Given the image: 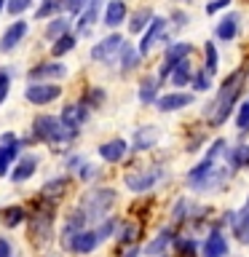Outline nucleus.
<instances>
[{
    "label": "nucleus",
    "mask_w": 249,
    "mask_h": 257,
    "mask_svg": "<svg viewBox=\"0 0 249 257\" xmlns=\"http://www.w3.org/2000/svg\"><path fill=\"white\" fill-rule=\"evenodd\" d=\"M96 174H99V166L88 164V161H86V164L78 169V177H80L83 182H91V180H96Z\"/></svg>",
    "instance_id": "nucleus-45"
},
{
    "label": "nucleus",
    "mask_w": 249,
    "mask_h": 257,
    "mask_svg": "<svg viewBox=\"0 0 249 257\" xmlns=\"http://www.w3.org/2000/svg\"><path fill=\"white\" fill-rule=\"evenodd\" d=\"M24 35H27V22L24 19H16L8 24V30L3 32V38H0V54H11L16 46L24 40Z\"/></svg>",
    "instance_id": "nucleus-19"
},
{
    "label": "nucleus",
    "mask_w": 249,
    "mask_h": 257,
    "mask_svg": "<svg viewBox=\"0 0 249 257\" xmlns=\"http://www.w3.org/2000/svg\"><path fill=\"white\" fill-rule=\"evenodd\" d=\"M67 188H70V180H67V177H54V180L43 182L40 193H43V198H62L64 193H67Z\"/></svg>",
    "instance_id": "nucleus-33"
},
{
    "label": "nucleus",
    "mask_w": 249,
    "mask_h": 257,
    "mask_svg": "<svg viewBox=\"0 0 249 257\" xmlns=\"http://www.w3.org/2000/svg\"><path fill=\"white\" fill-rule=\"evenodd\" d=\"M158 140H161V128L158 126H153V123L140 126L132 137V153H148L158 145Z\"/></svg>",
    "instance_id": "nucleus-17"
},
{
    "label": "nucleus",
    "mask_w": 249,
    "mask_h": 257,
    "mask_svg": "<svg viewBox=\"0 0 249 257\" xmlns=\"http://www.w3.org/2000/svg\"><path fill=\"white\" fill-rule=\"evenodd\" d=\"M6 3H8V0H0V11H3V8H6Z\"/></svg>",
    "instance_id": "nucleus-53"
},
{
    "label": "nucleus",
    "mask_w": 249,
    "mask_h": 257,
    "mask_svg": "<svg viewBox=\"0 0 249 257\" xmlns=\"http://www.w3.org/2000/svg\"><path fill=\"white\" fill-rule=\"evenodd\" d=\"M118 59H120V75H129L132 70H137V67H140L142 56H140V51H137V48H134L132 43H126Z\"/></svg>",
    "instance_id": "nucleus-32"
},
{
    "label": "nucleus",
    "mask_w": 249,
    "mask_h": 257,
    "mask_svg": "<svg viewBox=\"0 0 249 257\" xmlns=\"http://www.w3.org/2000/svg\"><path fill=\"white\" fill-rule=\"evenodd\" d=\"M169 214H172L174 225H190L198 214H204V206H201L193 196H180L174 201V206H172V212H169Z\"/></svg>",
    "instance_id": "nucleus-10"
},
{
    "label": "nucleus",
    "mask_w": 249,
    "mask_h": 257,
    "mask_svg": "<svg viewBox=\"0 0 249 257\" xmlns=\"http://www.w3.org/2000/svg\"><path fill=\"white\" fill-rule=\"evenodd\" d=\"M83 164H86V158L78 156V153H72V156L67 158V172H75V169H80Z\"/></svg>",
    "instance_id": "nucleus-50"
},
{
    "label": "nucleus",
    "mask_w": 249,
    "mask_h": 257,
    "mask_svg": "<svg viewBox=\"0 0 249 257\" xmlns=\"http://www.w3.org/2000/svg\"><path fill=\"white\" fill-rule=\"evenodd\" d=\"M35 169H38V156L35 153H24V156L19 158V164H16V169L8 177H11V182H24V180H30L32 174H35Z\"/></svg>",
    "instance_id": "nucleus-28"
},
{
    "label": "nucleus",
    "mask_w": 249,
    "mask_h": 257,
    "mask_svg": "<svg viewBox=\"0 0 249 257\" xmlns=\"http://www.w3.org/2000/svg\"><path fill=\"white\" fill-rule=\"evenodd\" d=\"M246 75H249V72L244 67H236L228 78H222V83L217 86V91H214V99L204 107V118L214 128H220L225 120L236 112L238 102L244 99L241 94H244V78Z\"/></svg>",
    "instance_id": "nucleus-1"
},
{
    "label": "nucleus",
    "mask_w": 249,
    "mask_h": 257,
    "mask_svg": "<svg viewBox=\"0 0 249 257\" xmlns=\"http://www.w3.org/2000/svg\"><path fill=\"white\" fill-rule=\"evenodd\" d=\"M88 0H64V8H67V14H80L86 8Z\"/></svg>",
    "instance_id": "nucleus-47"
},
{
    "label": "nucleus",
    "mask_w": 249,
    "mask_h": 257,
    "mask_svg": "<svg viewBox=\"0 0 249 257\" xmlns=\"http://www.w3.org/2000/svg\"><path fill=\"white\" fill-rule=\"evenodd\" d=\"M96 153H99V158L107 161V164H120V161L129 156V142L120 140V137H115V140L102 142L99 148H96Z\"/></svg>",
    "instance_id": "nucleus-20"
},
{
    "label": "nucleus",
    "mask_w": 249,
    "mask_h": 257,
    "mask_svg": "<svg viewBox=\"0 0 249 257\" xmlns=\"http://www.w3.org/2000/svg\"><path fill=\"white\" fill-rule=\"evenodd\" d=\"M161 180H166V169L161 166H150V169H134L123 177V185L132 193H148L153 190Z\"/></svg>",
    "instance_id": "nucleus-4"
},
{
    "label": "nucleus",
    "mask_w": 249,
    "mask_h": 257,
    "mask_svg": "<svg viewBox=\"0 0 249 257\" xmlns=\"http://www.w3.org/2000/svg\"><path fill=\"white\" fill-rule=\"evenodd\" d=\"M24 220H27V209L24 206H8L3 212V225L6 228H19Z\"/></svg>",
    "instance_id": "nucleus-37"
},
{
    "label": "nucleus",
    "mask_w": 249,
    "mask_h": 257,
    "mask_svg": "<svg viewBox=\"0 0 249 257\" xmlns=\"http://www.w3.org/2000/svg\"><path fill=\"white\" fill-rule=\"evenodd\" d=\"M204 142H206V134H198V137H193V140H190L188 145H185V153H198V148H201Z\"/></svg>",
    "instance_id": "nucleus-48"
},
{
    "label": "nucleus",
    "mask_w": 249,
    "mask_h": 257,
    "mask_svg": "<svg viewBox=\"0 0 249 257\" xmlns=\"http://www.w3.org/2000/svg\"><path fill=\"white\" fill-rule=\"evenodd\" d=\"M166 27H169V19L166 16H153V22L148 24V30L142 32V40L137 46L140 56H148L153 51V46H169V38H166Z\"/></svg>",
    "instance_id": "nucleus-6"
},
{
    "label": "nucleus",
    "mask_w": 249,
    "mask_h": 257,
    "mask_svg": "<svg viewBox=\"0 0 249 257\" xmlns=\"http://www.w3.org/2000/svg\"><path fill=\"white\" fill-rule=\"evenodd\" d=\"M59 120H62V126L67 128L70 134H75V137H78V134H80V128L88 123V107H86L83 102L64 104V110H62Z\"/></svg>",
    "instance_id": "nucleus-11"
},
{
    "label": "nucleus",
    "mask_w": 249,
    "mask_h": 257,
    "mask_svg": "<svg viewBox=\"0 0 249 257\" xmlns=\"http://www.w3.org/2000/svg\"><path fill=\"white\" fill-rule=\"evenodd\" d=\"M75 43H78V35L67 32V35H62V38L51 46V54H54V56H64V54H70L72 48H75Z\"/></svg>",
    "instance_id": "nucleus-39"
},
{
    "label": "nucleus",
    "mask_w": 249,
    "mask_h": 257,
    "mask_svg": "<svg viewBox=\"0 0 249 257\" xmlns=\"http://www.w3.org/2000/svg\"><path fill=\"white\" fill-rule=\"evenodd\" d=\"M120 257H142V246L134 244V246H126L123 252H120Z\"/></svg>",
    "instance_id": "nucleus-51"
},
{
    "label": "nucleus",
    "mask_w": 249,
    "mask_h": 257,
    "mask_svg": "<svg viewBox=\"0 0 249 257\" xmlns=\"http://www.w3.org/2000/svg\"><path fill=\"white\" fill-rule=\"evenodd\" d=\"M64 75H67V64L62 62H40L27 72L30 83H48V80H59Z\"/></svg>",
    "instance_id": "nucleus-15"
},
{
    "label": "nucleus",
    "mask_w": 249,
    "mask_h": 257,
    "mask_svg": "<svg viewBox=\"0 0 249 257\" xmlns=\"http://www.w3.org/2000/svg\"><path fill=\"white\" fill-rule=\"evenodd\" d=\"M190 86H193V91H196V94H206V91H212V78H209L204 70H196V72H193Z\"/></svg>",
    "instance_id": "nucleus-40"
},
{
    "label": "nucleus",
    "mask_w": 249,
    "mask_h": 257,
    "mask_svg": "<svg viewBox=\"0 0 249 257\" xmlns=\"http://www.w3.org/2000/svg\"><path fill=\"white\" fill-rule=\"evenodd\" d=\"M238 30H241V14L238 11H225L222 19L214 24V38L220 43H230V40L238 38Z\"/></svg>",
    "instance_id": "nucleus-16"
},
{
    "label": "nucleus",
    "mask_w": 249,
    "mask_h": 257,
    "mask_svg": "<svg viewBox=\"0 0 249 257\" xmlns=\"http://www.w3.org/2000/svg\"><path fill=\"white\" fill-rule=\"evenodd\" d=\"M230 177H233V172L228 166H220L217 164L209 174H204L201 180L193 185V193H198V196H209V193H220V190H225L228 188V182H230Z\"/></svg>",
    "instance_id": "nucleus-8"
},
{
    "label": "nucleus",
    "mask_w": 249,
    "mask_h": 257,
    "mask_svg": "<svg viewBox=\"0 0 249 257\" xmlns=\"http://www.w3.org/2000/svg\"><path fill=\"white\" fill-rule=\"evenodd\" d=\"M59 96H62V86H56V83H30L24 88V99L30 104H38V107L59 99Z\"/></svg>",
    "instance_id": "nucleus-12"
},
{
    "label": "nucleus",
    "mask_w": 249,
    "mask_h": 257,
    "mask_svg": "<svg viewBox=\"0 0 249 257\" xmlns=\"http://www.w3.org/2000/svg\"><path fill=\"white\" fill-rule=\"evenodd\" d=\"M32 140L48 142V145H64V142L75 140V134H70L67 128L62 126L59 118H54V115H38L35 120H32Z\"/></svg>",
    "instance_id": "nucleus-3"
},
{
    "label": "nucleus",
    "mask_w": 249,
    "mask_h": 257,
    "mask_svg": "<svg viewBox=\"0 0 249 257\" xmlns=\"http://www.w3.org/2000/svg\"><path fill=\"white\" fill-rule=\"evenodd\" d=\"M115 201H118L115 188H91V190H86L83 196H80L78 209L83 212L88 228H91V225L96 228L104 217H110V209H112Z\"/></svg>",
    "instance_id": "nucleus-2"
},
{
    "label": "nucleus",
    "mask_w": 249,
    "mask_h": 257,
    "mask_svg": "<svg viewBox=\"0 0 249 257\" xmlns=\"http://www.w3.org/2000/svg\"><path fill=\"white\" fill-rule=\"evenodd\" d=\"M96 246H99V238H96L94 228H86V230H80L75 236V241H72V246H70V254L88 257V254L96 252Z\"/></svg>",
    "instance_id": "nucleus-23"
},
{
    "label": "nucleus",
    "mask_w": 249,
    "mask_h": 257,
    "mask_svg": "<svg viewBox=\"0 0 249 257\" xmlns=\"http://www.w3.org/2000/svg\"><path fill=\"white\" fill-rule=\"evenodd\" d=\"M193 102H196V94H190V91H169V94H161L153 107L158 112H177V110L190 107Z\"/></svg>",
    "instance_id": "nucleus-14"
},
{
    "label": "nucleus",
    "mask_w": 249,
    "mask_h": 257,
    "mask_svg": "<svg viewBox=\"0 0 249 257\" xmlns=\"http://www.w3.org/2000/svg\"><path fill=\"white\" fill-rule=\"evenodd\" d=\"M193 72H196V70H193V62L190 59H182V62L174 64L172 75H169V83L174 86V91H185V86H190Z\"/></svg>",
    "instance_id": "nucleus-26"
},
{
    "label": "nucleus",
    "mask_w": 249,
    "mask_h": 257,
    "mask_svg": "<svg viewBox=\"0 0 249 257\" xmlns=\"http://www.w3.org/2000/svg\"><path fill=\"white\" fill-rule=\"evenodd\" d=\"M174 236H177V230L172 228V225L161 228L156 236H153L148 244L142 246V254H145V257H161V254H169V249H172V244H174Z\"/></svg>",
    "instance_id": "nucleus-13"
},
{
    "label": "nucleus",
    "mask_w": 249,
    "mask_h": 257,
    "mask_svg": "<svg viewBox=\"0 0 249 257\" xmlns=\"http://www.w3.org/2000/svg\"><path fill=\"white\" fill-rule=\"evenodd\" d=\"M24 148L22 140H16L11 145H0V177H8L11 174V164L19 158V150Z\"/></svg>",
    "instance_id": "nucleus-30"
},
{
    "label": "nucleus",
    "mask_w": 249,
    "mask_h": 257,
    "mask_svg": "<svg viewBox=\"0 0 249 257\" xmlns=\"http://www.w3.org/2000/svg\"><path fill=\"white\" fill-rule=\"evenodd\" d=\"M225 158V166L230 169L233 174L236 172H244V169H249V145H228V150L222 153Z\"/></svg>",
    "instance_id": "nucleus-21"
},
{
    "label": "nucleus",
    "mask_w": 249,
    "mask_h": 257,
    "mask_svg": "<svg viewBox=\"0 0 249 257\" xmlns=\"http://www.w3.org/2000/svg\"><path fill=\"white\" fill-rule=\"evenodd\" d=\"M126 19H129V6H126V0H107V3H104L102 24H104L107 30L120 27Z\"/></svg>",
    "instance_id": "nucleus-18"
},
{
    "label": "nucleus",
    "mask_w": 249,
    "mask_h": 257,
    "mask_svg": "<svg viewBox=\"0 0 249 257\" xmlns=\"http://www.w3.org/2000/svg\"><path fill=\"white\" fill-rule=\"evenodd\" d=\"M67 32H70V19H64V16H56V19L48 22L46 38H48V40H59L62 35H67Z\"/></svg>",
    "instance_id": "nucleus-36"
},
{
    "label": "nucleus",
    "mask_w": 249,
    "mask_h": 257,
    "mask_svg": "<svg viewBox=\"0 0 249 257\" xmlns=\"http://www.w3.org/2000/svg\"><path fill=\"white\" fill-rule=\"evenodd\" d=\"M153 16H156V14H153V8H148V6L132 11V16L126 19L129 22V32H132V35H142V32L148 30V24L153 22Z\"/></svg>",
    "instance_id": "nucleus-29"
},
{
    "label": "nucleus",
    "mask_w": 249,
    "mask_h": 257,
    "mask_svg": "<svg viewBox=\"0 0 249 257\" xmlns=\"http://www.w3.org/2000/svg\"><path fill=\"white\" fill-rule=\"evenodd\" d=\"M8 94H11V70L0 67V107H3V102L8 99Z\"/></svg>",
    "instance_id": "nucleus-42"
},
{
    "label": "nucleus",
    "mask_w": 249,
    "mask_h": 257,
    "mask_svg": "<svg viewBox=\"0 0 249 257\" xmlns=\"http://www.w3.org/2000/svg\"><path fill=\"white\" fill-rule=\"evenodd\" d=\"M169 19H172V24H174V27H188V24H190V16L185 14V11H180V8H174Z\"/></svg>",
    "instance_id": "nucleus-46"
},
{
    "label": "nucleus",
    "mask_w": 249,
    "mask_h": 257,
    "mask_svg": "<svg viewBox=\"0 0 249 257\" xmlns=\"http://www.w3.org/2000/svg\"><path fill=\"white\" fill-rule=\"evenodd\" d=\"M0 257H14V244L8 236H0Z\"/></svg>",
    "instance_id": "nucleus-49"
},
{
    "label": "nucleus",
    "mask_w": 249,
    "mask_h": 257,
    "mask_svg": "<svg viewBox=\"0 0 249 257\" xmlns=\"http://www.w3.org/2000/svg\"><path fill=\"white\" fill-rule=\"evenodd\" d=\"M123 46H126V38L120 35V32H110L107 38H102L99 43H94L91 59L99 62V64H112L120 56V51H123Z\"/></svg>",
    "instance_id": "nucleus-7"
},
{
    "label": "nucleus",
    "mask_w": 249,
    "mask_h": 257,
    "mask_svg": "<svg viewBox=\"0 0 249 257\" xmlns=\"http://www.w3.org/2000/svg\"><path fill=\"white\" fill-rule=\"evenodd\" d=\"M30 6H32V0H8V3H6V11L14 14V16H22Z\"/></svg>",
    "instance_id": "nucleus-43"
},
{
    "label": "nucleus",
    "mask_w": 249,
    "mask_h": 257,
    "mask_svg": "<svg viewBox=\"0 0 249 257\" xmlns=\"http://www.w3.org/2000/svg\"><path fill=\"white\" fill-rule=\"evenodd\" d=\"M46 257H59V254H46Z\"/></svg>",
    "instance_id": "nucleus-54"
},
{
    "label": "nucleus",
    "mask_w": 249,
    "mask_h": 257,
    "mask_svg": "<svg viewBox=\"0 0 249 257\" xmlns=\"http://www.w3.org/2000/svg\"><path fill=\"white\" fill-rule=\"evenodd\" d=\"M236 128H238L241 137L249 134V96H244L236 107Z\"/></svg>",
    "instance_id": "nucleus-38"
},
{
    "label": "nucleus",
    "mask_w": 249,
    "mask_h": 257,
    "mask_svg": "<svg viewBox=\"0 0 249 257\" xmlns=\"http://www.w3.org/2000/svg\"><path fill=\"white\" fill-rule=\"evenodd\" d=\"M230 233L241 241V244L249 246V196L244 201V206L236 209V220H233V225H230Z\"/></svg>",
    "instance_id": "nucleus-27"
},
{
    "label": "nucleus",
    "mask_w": 249,
    "mask_h": 257,
    "mask_svg": "<svg viewBox=\"0 0 249 257\" xmlns=\"http://www.w3.org/2000/svg\"><path fill=\"white\" fill-rule=\"evenodd\" d=\"M230 3L233 0H209L206 3V16H214L220 11H230Z\"/></svg>",
    "instance_id": "nucleus-44"
},
{
    "label": "nucleus",
    "mask_w": 249,
    "mask_h": 257,
    "mask_svg": "<svg viewBox=\"0 0 249 257\" xmlns=\"http://www.w3.org/2000/svg\"><path fill=\"white\" fill-rule=\"evenodd\" d=\"M158 91H161V80H158V75H142L140 88H137V96H140V102L145 104V107L156 104V99L161 96Z\"/></svg>",
    "instance_id": "nucleus-25"
},
{
    "label": "nucleus",
    "mask_w": 249,
    "mask_h": 257,
    "mask_svg": "<svg viewBox=\"0 0 249 257\" xmlns=\"http://www.w3.org/2000/svg\"><path fill=\"white\" fill-rule=\"evenodd\" d=\"M190 54H193V46L188 40H174V43H169L164 48V62H161V67H158L161 83H166L169 75H172V70H174V64L182 62V59H190Z\"/></svg>",
    "instance_id": "nucleus-5"
},
{
    "label": "nucleus",
    "mask_w": 249,
    "mask_h": 257,
    "mask_svg": "<svg viewBox=\"0 0 249 257\" xmlns=\"http://www.w3.org/2000/svg\"><path fill=\"white\" fill-rule=\"evenodd\" d=\"M230 254V238L220 228H209L204 241H201L198 257H228Z\"/></svg>",
    "instance_id": "nucleus-9"
},
{
    "label": "nucleus",
    "mask_w": 249,
    "mask_h": 257,
    "mask_svg": "<svg viewBox=\"0 0 249 257\" xmlns=\"http://www.w3.org/2000/svg\"><path fill=\"white\" fill-rule=\"evenodd\" d=\"M174 3H180V6H188V3H193V0H174Z\"/></svg>",
    "instance_id": "nucleus-52"
},
{
    "label": "nucleus",
    "mask_w": 249,
    "mask_h": 257,
    "mask_svg": "<svg viewBox=\"0 0 249 257\" xmlns=\"http://www.w3.org/2000/svg\"><path fill=\"white\" fill-rule=\"evenodd\" d=\"M104 99H107V91H104L102 86H88V91L83 96V104L88 110H99L104 104Z\"/></svg>",
    "instance_id": "nucleus-35"
},
{
    "label": "nucleus",
    "mask_w": 249,
    "mask_h": 257,
    "mask_svg": "<svg viewBox=\"0 0 249 257\" xmlns=\"http://www.w3.org/2000/svg\"><path fill=\"white\" fill-rule=\"evenodd\" d=\"M62 8H64V6L59 3V0H43V3L38 6V11H35V19H46V16L62 11Z\"/></svg>",
    "instance_id": "nucleus-41"
},
{
    "label": "nucleus",
    "mask_w": 249,
    "mask_h": 257,
    "mask_svg": "<svg viewBox=\"0 0 249 257\" xmlns=\"http://www.w3.org/2000/svg\"><path fill=\"white\" fill-rule=\"evenodd\" d=\"M140 236H142V222H137V220H120L118 233H115V241H118L120 246L140 244Z\"/></svg>",
    "instance_id": "nucleus-24"
},
{
    "label": "nucleus",
    "mask_w": 249,
    "mask_h": 257,
    "mask_svg": "<svg viewBox=\"0 0 249 257\" xmlns=\"http://www.w3.org/2000/svg\"><path fill=\"white\" fill-rule=\"evenodd\" d=\"M118 225H120V217H115V214L104 217V220H102L99 225H96L94 233H96V238H99V244H102V241H107V238H115Z\"/></svg>",
    "instance_id": "nucleus-34"
},
{
    "label": "nucleus",
    "mask_w": 249,
    "mask_h": 257,
    "mask_svg": "<svg viewBox=\"0 0 249 257\" xmlns=\"http://www.w3.org/2000/svg\"><path fill=\"white\" fill-rule=\"evenodd\" d=\"M201 70H204L209 78H214L217 72H220V51H217L214 40H206L204 43V67Z\"/></svg>",
    "instance_id": "nucleus-31"
},
{
    "label": "nucleus",
    "mask_w": 249,
    "mask_h": 257,
    "mask_svg": "<svg viewBox=\"0 0 249 257\" xmlns=\"http://www.w3.org/2000/svg\"><path fill=\"white\" fill-rule=\"evenodd\" d=\"M59 3H62V6H64V0H59Z\"/></svg>",
    "instance_id": "nucleus-56"
},
{
    "label": "nucleus",
    "mask_w": 249,
    "mask_h": 257,
    "mask_svg": "<svg viewBox=\"0 0 249 257\" xmlns=\"http://www.w3.org/2000/svg\"><path fill=\"white\" fill-rule=\"evenodd\" d=\"M161 257H172V254H161Z\"/></svg>",
    "instance_id": "nucleus-55"
},
{
    "label": "nucleus",
    "mask_w": 249,
    "mask_h": 257,
    "mask_svg": "<svg viewBox=\"0 0 249 257\" xmlns=\"http://www.w3.org/2000/svg\"><path fill=\"white\" fill-rule=\"evenodd\" d=\"M104 0H88L86 8L78 14V35H91V24H96V19H99V11H102Z\"/></svg>",
    "instance_id": "nucleus-22"
}]
</instances>
